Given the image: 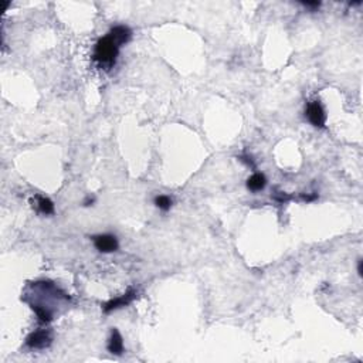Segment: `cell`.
I'll list each match as a JSON object with an SVG mask.
<instances>
[{
    "label": "cell",
    "mask_w": 363,
    "mask_h": 363,
    "mask_svg": "<svg viewBox=\"0 0 363 363\" xmlns=\"http://www.w3.org/2000/svg\"><path fill=\"white\" fill-rule=\"evenodd\" d=\"M119 45L112 40L110 36L99 38V41L95 45V51H94V60L101 66L105 67L107 70L114 66L117 56H118Z\"/></svg>",
    "instance_id": "1"
},
{
    "label": "cell",
    "mask_w": 363,
    "mask_h": 363,
    "mask_svg": "<svg viewBox=\"0 0 363 363\" xmlns=\"http://www.w3.org/2000/svg\"><path fill=\"white\" fill-rule=\"evenodd\" d=\"M306 117L309 119L312 125L317 128H322L326 122L325 110L322 108V105L319 104V101H312L308 104L306 108Z\"/></svg>",
    "instance_id": "2"
},
{
    "label": "cell",
    "mask_w": 363,
    "mask_h": 363,
    "mask_svg": "<svg viewBox=\"0 0 363 363\" xmlns=\"http://www.w3.org/2000/svg\"><path fill=\"white\" fill-rule=\"evenodd\" d=\"M94 245L101 252H112L118 250V240L111 234H102L94 238Z\"/></svg>",
    "instance_id": "3"
},
{
    "label": "cell",
    "mask_w": 363,
    "mask_h": 363,
    "mask_svg": "<svg viewBox=\"0 0 363 363\" xmlns=\"http://www.w3.org/2000/svg\"><path fill=\"white\" fill-rule=\"evenodd\" d=\"M50 342H51V336L45 331H37V332L31 334L27 338V345H29L30 348L34 349L45 348V346L50 345Z\"/></svg>",
    "instance_id": "4"
},
{
    "label": "cell",
    "mask_w": 363,
    "mask_h": 363,
    "mask_svg": "<svg viewBox=\"0 0 363 363\" xmlns=\"http://www.w3.org/2000/svg\"><path fill=\"white\" fill-rule=\"evenodd\" d=\"M136 296V292L135 291H129L126 292L125 295L119 296V298H115V299H111L110 302H107L104 306L105 312H111L114 309H118L121 306H126L128 304H131L134 301V298Z\"/></svg>",
    "instance_id": "5"
},
{
    "label": "cell",
    "mask_w": 363,
    "mask_h": 363,
    "mask_svg": "<svg viewBox=\"0 0 363 363\" xmlns=\"http://www.w3.org/2000/svg\"><path fill=\"white\" fill-rule=\"evenodd\" d=\"M108 36L121 47V45L125 44V43H128V41L131 40L132 31L129 30V27H126V26H117V27H114V29L110 31Z\"/></svg>",
    "instance_id": "6"
},
{
    "label": "cell",
    "mask_w": 363,
    "mask_h": 363,
    "mask_svg": "<svg viewBox=\"0 0 363 363\" xmlns=\"http://www.w3.org/2000/svg\"><path fill=\"white\" fill-rule=\"evenodd\" d=\"M108 350L114 355H122L124 352V341L117 329H112L111 338L108 341Z\"/></svg>",
    "instance_id": "7"
},
{
    "label": "cell",
    "mask_w": 363,
    "mask_h": 363,
    "mask_svg": "<svg viewBox=\"0 0 363 363\" xmlns=\"http://www.w3.org/2000/svg\"><path fill=\"white\" fill-rule=\"evenodd\" d=\"M267 185V179L264 175L261 173H254L251 178L247 180V187L252 190V192H258V190H263L264 187Z\"/></svg>",
    "instance_id": "8"
},
{
    "label": "cell",
    "mask_w": 363,
    "mask_h": 363,
    "mask_svg": "<svg viewBox=\"0 0 363 363\" xmlns=\"http://www.w3.org/2000/svg\"><path fill=\"white\" fill-rule=\"evenodd\" d=\"M38 209H40V212L44 213V215H53L54 204H53V201L50 200V199H47V197H38Z\"/></svg>",
    "instance_id": "9"
},
{
    "label": "cell",
    "mask_w": 363,
    "mask_h": 363,
    "mask_svg": "<svg viewBox=\"0 0 363 363\" xmlns=\"http://www.w3.org/2000/svg\"><path fill=\"white\" fill-rule=\"evenodd\" d=\"M155 204L158 208L163 210V212H166V210H169L172 206V199L169 196H158L155 199Z\"/></svg>",
    "instance_id": "10"
},
{
    "label": "cell",
    "mask_w": 363,
    "mask_h": 363,
    "mask_svg": "<svg viewBox=\"0 0 363 363\" xmlns=\"http://www.w3.org/2000/svg\"><path fill=\"white\" fill-rule=\"evenodd\" d=\"M304 6H306V8H319L321 6V3L319 2H305V3H302Z\"/></svg>",
    "instance_id": "11"
},
{
    "label": "cell",
    "mask_w": 363,
    "mask_h": 363,
    "mask_svg": "<svg viewBox=\"0 0 363 363\" xmlns=\"http://www.w3.org/2000/svg\"><path fill=\"white\" fill-rule=\"evenodd\" d=\"M357 273L362 275V260H359V266H357Z\"/></svg>",
    "instance_id": "12"
}]
</instances>
